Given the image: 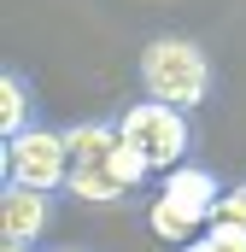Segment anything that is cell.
I'll return each instance as SVG.
<instances>
[{
    "mask_svg": "<svg viewBox=\"0 0 246 252\" xmlns=\"http://www.w3.org/2000/svg\"><path fill=\"white\" fill-rule=\"evenodd\" d=\"M64 199H82V205H118V199H135V188L123 182L112 164H70Z\"/></svg>",
    "mask_w": 246,
    "mask_h": 252,
    "instance_id": "obj_7",
    "label": "cell"
},
{
    "mask_svg": "<svg viewBox=\"0 0 246 252\" xmlns=\"http://www.w3.org/2000/svg\"><path fill=\"white\" fill-rule=\"evenodd\" d=\"M112 118H118L123 141H135L158 176L176 170V164H187V158L199 153V124H193V112L170 106V100H147V94H141V100H129Z\"/></svg>",
    "mask_w": 246,
    "mask_h": 252,
    "instance_id": "obj_2",
    "label": "cell"
},
{
    "mask_svg": "<svg viewBox=\"0 0 246 252\" xmlns=\"http://www.w3.org/2000/svg\"><path fill=\"white\" fill-rule=\"evenodd\" d=\"M135 82L147 100H170L182 112H199L217 100V64L187 35H153L135 59Z\"/></svg>",
    "mask_w": 246,
    "mask_h": 252,
    "instance_id": "obj_1",
    "label": "cell"
},
{
    "mask_svg": "<svg viewBox=\"0 0 246 252\" xmlns=\"http://www.w3.org/2000/svg\"><path fill=\"white\" fill-rule=\"evenodd\" d=\"M118 141H123L118 118H94V124H70V129H64V147H70V164H106Z\"/></svg>",
    "mask_w": 246,
    "mask_h": 252,
    "instance_id": "obj_8",
    "label": "cell"
},
{
    "mask_svg": "<svg viewBox=\"0 0 246 252\" xmlns=\"http://www.w3.org/2000/svg\"><path fill=\"white\" fill-rule=\"evenodd\" d=\"M70 176V147H64V129L41 124V129H24L0 147V182H24V188H59Z\"/></svg>",
    "mask_w": 246,
    "mask_h": 252,
    "instance_id": "obj_3",
    "label": "cell"
},
{
    "mask_svg": "<svg viewBox=\"0 0 246 252\" xmlns=\"http://www.w3.org/2000/svg\"><path fill=\"white\" fill-rule=\"evenodd\" d=\"M64 193L59 188H24V182H6L0 188V241H30L41 247L53 217H59Z\"/></svg>",
    "mask_w": 246,
    "mask_h": 252,
    "instance_id": "obj_4",
    "label": "cell"
},
{
    "mask_svg": "<svg viewBox=\"0 0 246 252\" xmlns=\"http://www.w3.org/2000/svg\"><path fill=\"white\" fill-rule=\"evenodd\" d=\"M211 223H241V229H246V176L223 188V199H217V211H211Z\"/></svg>",
    "mask_w": 246,
    "mask_h": 252,
    "instance_id": "obj_11",
    "label": "cell"
},
{
    "mask_svg": "<svg viewBox=\"0 0 246 252\" xmlns=\"http://www.w3.org/2000/svg\"><path fill=\"white\" fill-rule=\"evenodd\" d=\"M41 252H94V247H76V241H59V247H41Z\"/></svg>",
    "mask_w": 246,
    "mask_h": 252,
    "instance_id": "obj_13",
    "label": "cell"
},
{
    "mask_svg": "<svg viewBox=\"0 0 246 252\" xmlns=\"http://www.w3.org/2000/svg\"><path fill=\"white\" fill-rule=\"evenodd\" d=\"M0 252H41V247H30V241H0Z\"/></svg>",
    "mask_w": 246,
    "mask_h": 252,
    "instance_id": "obj_12",
    "label": "cell"
},
{
    "mask_svg": "<svg viewBox=\"0 0 246 252\" xmlns=\"http://www.w3.org/2000/svg\"><path fill=\"white\" fill-rule=\"evenodd\" d=\"M176 252H246V229L241 223H205L187 247H176Z\"/></svg>",
    "mask_w": 246,
    "mask_h": 252,
    "instance_id": "obj_10",
    "label": "cell"
},
{
    "mask_svg": "<svg viewBox=\"0 0 246 252\" xmlns=\"http://www.w3.org/2000/svg\"><path fill=\"white\" fill-rule=\"evenodd\" d=\"M41 100H35V82L24 64H6L0 70V141L24 135V129H41Z\"/></svg>",
    "mask_w": 246,
    "mask_h": 252,
    "instance_id": "obj_6",
    "label": "cell"
},
{
    "mask_svg": "<svg viewBox=\"0 0 246 252\" xmlns=\"http://www.w3.org/2000/svg\"><path fill=\"white\" fill-rule=\"evenodd\" d=\"M147 229H153L164 247H187V241L205 229V217H199V211H187V205H170V199H158V193H153V205H147Z\"/></svg>",
    "mask_w": 246,
    "mask_h": 252,
    "instance_id": "obj_9",
    "label": "cell"
},
{
    "mask_svg": "<svg viewBox=\"0 0 246 252\" xmlns=\"http://www.w3.org/2000/svg\"><path fill=\"white\" fill-rule=\"evenodd\" d=\"M223 188H229V182H217V170H205V164H193V158L158 176V199H170V205H187V211H199L205 223H211V211H217Z\"/></svg>",
    "mask_w": 246,
    "mask_h": 252,
    "instance_id": "obj_5",
    "label": "cell"
}]
</instances>
